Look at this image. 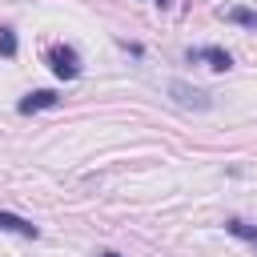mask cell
Wrapping results in <instances>:
<instances>
[{
  "label": "cell",
  "instance_id": "10",
  "mask_svg": "<svg viewBox=\"0 0 257 257\" xmlns=\"http://www.w3.org/2000/svg\"><path fill=\"white\" fill-rule=\"evenodd\" d=\"M153 4H161V8H169V4H173V0H153Z\"/></svg>",
  "mask_w": 257,
  "mask_h": 257
},
{
  "label": "cell",
  "instance_id": "6",
  "mask_svg": "<svg viewBox=\"0 0 257 257\" xmlns=\"http://www.w3.org/2000/svg\"><path fill=\"white\" fill-rule=\"evenodd\" d=\"M60 104V96L52 92V88H40V92H28L24 100H20V112H36V108H56Z\"/></svg>",
  "mask_w": 257,
  "mask_h": 257
},
{
  "label": "cell",
  "instance_id": "3",
  "mask_svg": "<svg viewBox=\"0 0 257 257\" xmlns=\"http://www.w3.org/2000/svg\"><path fill=\"white\" fill-rule=\"evenodd\" d=\"M193 64H205V68H217V72H229L233 68V56L225 52V48H217V44H201V48H189L185 52Z\"/></svg>",
  "mask_w": 257,
  "mask_h": 257
},
{
  "label": "cell",
  "instance_id": "8",
  "mask_svg": "<svg viewBox=\"0 0 257 257\" xmlns=\"http://www.w3.org/2000/svg\"><path fill=\"white\" fill-rule=\"evenodd\" d=\"M0 56H8V60L16 56V32L12 28H0Z\"/></svg>",
  "mask_w": 257,
  "mask_h": 257
},
{
  "label": "cell",
  "instance_id": "5",
  "mask_svg": "<svg viewBox=\"0 0 257 257\" xmlns=\"http://www.w3.org/2000/svg\"><path fill=\"white\" fill-rule=\"evenodd\" d=\"M221 20H229V24H241V28L257 32V8H249V4H233V8H221Z\"/></svg>",
  "mask_w": 257,
  "mask_h": 257
},
{
  "label": "cell",
  "instance_id": "2",
  "mask_svg": "<svg viewBox=\"0 0 257 257\" xmlns=\"http://www.w3.org/2000/svg\"><path fill=\"white\" fill-rule=\"evenodd\" d=\"M169 92H173V100H177L181 108H197V112L213 108V96H209L205 88H193V84H185V80H173V84H169Z\"/></svg>",
  "mask_w": 257,
  "mask_h": 257
},
{
  "label": "cell",
  "instance_id": "4",
  "mask_svg": "<svg viewBox=\"0 0 257 257\" xmlns=\"http://www.w3.org/2000/svg\"><path fill=\"white\" fill-rule=\"evenodd\" d=\"M0 229L4 233H16V237H40V229L32 225V221H24V217H16V213H8V209H0Z\"/></svg>",
  "mask_w": 257,
  "mask_h": 257
},
{
  "label": "cell",
  "instance_id": "1",
  "mask_svg": "<svg viewBox=\"0 0 257 257\" xmlns=\"http://www.w3.org/2000/svg\"><path fill=\"white\" fill-rule=\"evenodd\" d=\"M44 60H48V68H52L60 80H76V76H80V52H76L72 44H48V48H44Z\"/></svg>",
  "mask_w": 257,
  "mask_h": 257
},
{
  "label": "cell",
  "instance_id": "9",
  "mask_svg": "<svg viewBox=\"0 0 257 257\" xmlns=\"http://www.w3.org/2000/svg\"><path fill=\"white\" fill-rule=\"evenodd\" d=\"M96 257H120V253H112V249H100V253H96Z\"/></svg>",
  "mask_w": 257,
  "mask_h": 257
},
{
  "label": "cell",
  "instance_id": "7",
  "mask_svg": "<svg viewBox=\"0 0 257 257\" xmlns=\"http://www.w3.org/2000/svg\"><path fill=\"white\" fill-rule=\"evenodd\" d=\"M225 233H233L237 241H245V245L257 249V225H249V221H241V217H229V221H225Z\"/></svg>",
  "mask_w": 257,
  "mask_h": 257
}]
</instances>
